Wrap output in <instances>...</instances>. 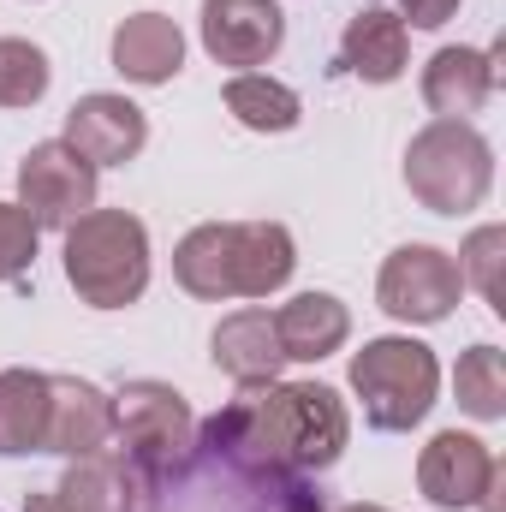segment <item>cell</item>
Segmentation results:
<instances>
[{
    "label": "cell",
    "mask_w": 506,
    "mask_h": 512,
    "mask_svg": "<svg viewBox=\"0 0 506 512\" xmlns=\"http://www.w3.org/2000/svg\"><path fill=\"white\" fill-rule=\"evenodd\" d=\"M60 143H72L96 173H102V167H126V161L143 155V143H149V120H143V108L126 102V96H114V90H90V96L72 102Z\"/></svg>",
    "instance_id": "8fae6325"
},
{
    "label": "cell",
    "mask_w": 506,
    "mask_h": 512,
    "mask_svg": "<svg viewBox=\"0 0 506 512\" xmlns=\"http://www.w3.org/2000/svg\"><path fill=\"white\" fill-rule=\"evenodd\" d=\"M108 54H114V72L126 84L155 90V84H173L185 72V30L167 12H131V18H120Z\"/></svg>",
    "instance_id": "9a60e30c"
},
{
    "label": "cell",
    "mask_w": 506,
    "mask_h": 512,
    "mask_svg": "<svg viewBox=\"0 0 506 512\" xmlns=\"http://www.w3.org/2000/svg\"><path fill=\"white\" fill-rule=\"evenodd\" d=\"M66 280L90 310H126L149 292V227L131 209H90L66 227Z\"/></svg>",
    "instance_id": "3957f363"
},
{
    "label": "cell",
    "mask_w": 506,
    "mask_h": 512,
    "mask_svg": "<svg viewBox=\"0 0 506 512\" xmlns=\"http://www.w3.org/2000/svg\"><path fill=\"white\" fill-rule=\"evenodd\" d=\"M102 447H114V393H102L84 376H48V435H42V453L90 459Z\"/></svg>",
    "instance_id": "7c38bea8"
},
{
    "label": "cell",
    "mask_w": 506,
    "mask_h": 512,
    "mask_svg": "<svg viewBox=\"0 0 506 512\" xmlns=\"http://www.w3.org/2000/svg\"><path fill=\"white\" fill-rule=\"evenodd\" d=\"M42 435H48V376L0 370V459L42 453Z\"/></svg>",
    "instance_id": "d6986e66"
},
{
    "label": "cell",
    "mask_w": 506,
    "mask_h": 512,
    "mask_svg": "<svg viewBox=\"0 0 506 512\" xmlns=\"http://www.w3.org/2000/svg\"><path fill=\"white\" fill-rule=\"evenodd\" d=\"M114 441L149 477H179L197 453V417L167 382H126L114 393Z\"/></svg>",
    "instance_id": "8992f818"
},
{
    "label": "cell",
    "mask_w": 506,
    "mask_h": 512,
    "mask_svg": "<svg viewBox=\"0 0 506 512\" xmlns=\"http://www.w3.org/2000/svg\"><path fill=\"white\" fill-rule=\"evenodd\" d=\"M18 209L36 227H60L66 233L78 215L96 209V167L60 137L30 143V155L18 161Z\"/></svg>",
    "instance_id": "ba28073f"
},
{
    "label": "cell",
    "mask_w": 506,
    "mask_h": 512,
    "mask_svg": "<svg viewBox=\"0 0 506 512\" xmlns=\"http://www.w3.org/2000/svg\"><path fill=\"white\" fill-rule=\"evenodd\" d=\"M501 256H506V227H477L459 251V274L489 298V310H506V292H501Z\"/></svg>",
    "instance_id": "603a6c76"
},
{
    "label": "cell",
    "mask_w": 506,
    "mask_h": 512,
    "mask_svg": "<svg viewBox=\"0 0 506 512\" xmlns=\"http://www.w3.org/2000/svg\"><path fill=\"white\" fill-rule=\"evenodd\" d=\"M352 393L364 399V423L381 435H405L429 417L441 393V364L423 340L411 334H381L352 352Z\"/></svg>",
    "instance_id": "5b68a950"
},
{
    "label": "cell",
    "mask_w": 506,
    "mask_h": 512,
    "mask_svg": "<svg viewBox=\"0 0 506 512\" xmlns=\"http://www.w3.org/2000/svg\"><path fill=\"white\" fill-rule=\"evenodd\" d=\"M453 12H459V0H399V24H411V30H441Z\"/></svg>",
    "instance_id": "d4e9b609"
},
{
    "label": "cell",
    "mask_w": 506,
    "mask_h": 512,
    "mask_svg": "<svg viewBox=\"0 0 506 512\" xmlns=\"http://www.w3.org/2000/svg\"><path fill=\"white\" fill-rule=\"evenodd\" d=\"M197 30H203V48H209L215 66L251 72V66H268V60L280 54V42H286V12H280L274 0H203Z\"/></svg>",
    "instance_id": "30bf717a"
},
{
    "label": "cell",
    "mask_w": 506,
    "mask_h": 512,
    "mask_svg": "<svg viewBox=\"0 0 506 512\" xmlns=\"http://www.w3.org/2000/svg\"><path fill=\"white\" fill-rule=\"evenodd\" d=\"M274 334H280L286 364H322V358H334L346 346L352 310L334 292H298L292 304L274 310Z\"/></svg>",
    "instance_id": "e0dca14e"
},
{
    "label": "cell",
    "mask_w": 506,
    "mask_h": 512,
    "mask_svg": "<svg viewBox=\"0 0 506 512\" xmlns=\"http://www.w3.org/2000/svg\"><path fill=\"white\" fill-rule=\"evenodd\" d=\"M405 60H411V30L399 24V12H381L364 6L346 18V36H340V66L364 84H393L405 78Z\"/></svg>",
    "instance_id": "ac0fdd59"
},
{
    "label": "cell",
    "mask_w": 506,
    "mask_h": 512,
    "mask_svg": "<svg viewBox=\"0 0 506 512\" xmlns=\"http://www.w3.org/2000/svg\"><path fill=\"white\" fill-rule=\"evenodd\" d=\"M453 393H459V411H471L477 423H495L506 417V358L501 346H471L453 370Z\"/></svg>",
    "instance_id": "44dd1931"
},
{
    "label": "cell",
    "mask_w": 506,
    "mask_h": 512,
    "mask_svg": "<svg viewBox=\"0 0 506 512\" xmlns=\"http://www.w3.org/2000/svg\"><path fill=\"white\" fill-rule=\"evenodd\" d=\"M24 512H72V507H66L60 489H36V495H24Z\"/></svg>",
    "instance_id": "484cf974"
},
{
    "label": "cell",
    "mask_w": 506,
    "mask_h": 512,
    "mask_svg": "<svg viewBox=\"0 0 506 512\" xmlns=\"http://www.w3.org/2000/svg\"><path fill=\"white\" fill-rule=\"evenodd\" d=\"M36 233H42V227H36L18 203H0V286L30 274V262H36Z\"/></svg>",
    "instance_id": "cb8c5ba5"
},
{
    "label": "cell",
    "mask_w": 506,
    "mask_h": 512,
    "mask_svg": "<svg viewBox=\"0 0 506 512\" xmlns=\"http://www.w3.org/2000/svg\"><path fill=\"white\" fill-rule=\"evenodd\" d=\"M501 84V48H435L423 66V102L435 120H471Z\"/></svg>",
    "instance_id": "5bb4252c"
},
{
    "label": "cell",
    "mask_w": 506,
    "mask_h": 512,
    "mask_svg": "<svg viewBox=\"0 0 506 512\" xmlns=\"http://www.w3.org/2000/svg\"><path fill=\"white\" fill-rule=\"evenodd\" d=\"M280 512H322V501H310V495H292Z\"/></svg>",
    "instance_id": "4316f807"
},
{
    "label": "cell",
    "mask_w": 506,
    "mask_h": 512,
    "mask_svg": "<svg viewBox=\"0 0 506 512\" xmlns=\"http://www.w3.org/2000/svg\"><path fill=\"white\" fill-rule=\"evenodd\" d=\"M155 483L161 477H149L131 453L102 447L90 459H72L60 495L72 512H155Z\"/></svg>",
    "instance_id": "4fadbf2b"
},
{
    "label": "cell",
    "mask_w": 506,
    "mask_h": 512,
    "mask_svg": "<svg viewBox=\"0 0 506 512\" xmlns=\"http://www.w3.org/2000/svg\"><path fill=\"white\" fill-rule=\"evenodd\" d=\"M227 114L245 131H292L304 120V102L292 84H280L268 72H233L227 78Z\"/></svg>",
    "instance_id": "ffe728a7"
},
{
    "label": "cell",
    "mask_w": 506,
    "mask_h": 512,
    "mask_svg": "<svg viewBox=\"0 0 506 512\" xmlns=\"http://www.w3.org/2000/svg\"><path fill=\"white\" fill-rule=\"evenodd\" d=\"M495 483H501V459L489 453V441H477L465 429H441L417 453V489H423L429 507L441 512H465V507L489 512Z\"/></svg>",
    "instance_id": "9c48e42d"
},
{
    "label": "cell",
    "mask_w": 506,
    "mask_h": 512,
    "mask_svg": "<svg viewBox=\"0 0 506 512\" xmlns=\"http://www.w3.org/2000/svg\"><path fill=\"white\" fill-rule=\"evenodd\" d=\"M54 84V66L36 42L0 36V108H36Z\"/></svg>",
    "instance_id": "7402d4cb"
},
{
    "label": "cell",
    "mask_w": 506,
    "mask_h": 512,
    "mask_svg": "<svg viewBox=\"0 0 506 512\" xmlns=\"http://www.w3.org/2000/svg\"><path fill=\"white\" fill-rule=\"evenodd\" d=\"M292 268L298 251L280 221H203L173 251V280L203 304L268 298L292 280Z\"/></svg>",
    "instance_id": "7a4b0ae2"
},
{
    "label": "cell",
    "mask_w": 506,
    "mask_h": 512,
    "mask_svg": "<svg viewBox=\"0 0 506 512\" xmlns=\"http://www.w3.org/2000/svg\"><path fill=\"white\" fill-rule=\"evenodd\" d=\"M340 512H387V507H364V501H352V507H340Z\"/></svg>",
    "instance_id": "83f0119b"
},
{
    "label": "cell",
    "mask_w": 506,
    "mask_h": 512,
    "mask_svg": "<svg viewBox=\"0 0 506 512\" xmlns=\"http://www.w3.org/2000/svg\"><path fill=\"white\" fill-rule=\"evenodd\" d=\"M459 298H465V274L441 245H399L376 274V304L411 328L447 322L459 310Z\"/></svg>",
    "instance_id": "52a82bcc"
},
{
    "label": "cell",
    "mask_w": 506,
    "mask_h": 512,
    "mask_svg": "<svg viewBox=\"0 0 506 512\" xmlns=\"http://www.w3.org/2000/svg\"><path fill=\"white\" fill-rule=\"evenodd\" d=\"M352 441V411L328 382H256L203 423V447L239 471H328Z\"/></svg>",
    "instance_id": "6da1fadb"
},
{
    "label": "cell",
    "mask_w": 506,
    "mask_h": 512,
    "mask_svg": "<svg viewBox=\"0 0 506 512\" xmlns=\"http://www.w3.org/2000/svg\"><path fill=\"white\" fill-rule=\"evenodd\" d=\"M495 185V149L471 120H429L405 143V191L429 215H471Z\"/></svg>",
    "instance_id": "277c9868"
},
{
    "label": "cell",
    "mask_w": 506,
    "mask_h": 512,
    "mask_svg": "<svg viewBox=\"0 0 506 512\" xmlns=\"http://www.w3.org/2000/svg\"><path fill=\"white\" fill-rule=\"evenodd\" d=\"M209 358H215V370H227L239 387L280 382L286 352H280V334H274V310L245 304V310L221 316V328H215V340H209Z\"/></svg>",
    "instance_id": "2e32d148"
}]
</instances>
